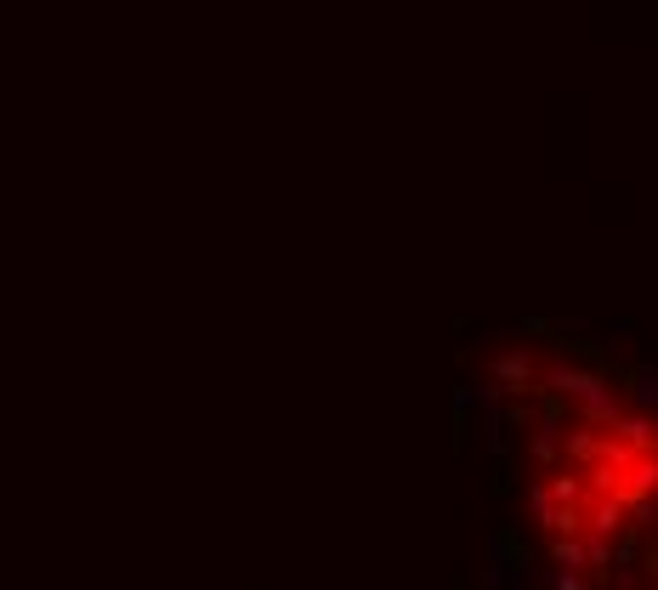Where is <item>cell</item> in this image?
Returning a JSON list of instances; mask_svg holds the SVG:
<instances>
[{
	"mask_svg": "<svg viewBox=\"0 0 658 590\" xmlns=\"http://www.w3.org/2000/svg\"><path fill=\"white\" fill-rule=\"evenodd\" d=\"M573 403H579V420H585V426H613V420L624 415V403L613 398V386H607V381L590 386L585 398H573Z\"/></svg>",
	"mask_w": 658,
	"mask_h": 590,
	"instance_id": "obj_3",
	"label": "cell"
},
{
	"mask_svg": "<svg viewBox=\"0 0 658 590\" xmlns=\"http://www.w3.org/2000/svg\"><path fill=\"white\" fill-rule=\"evenodd\" d=\"M545 488H551V500H556V505H585V500H590L585 471H556V477H551Z\"/></svg>",
	"mask_w": 658,
	"mask_h": 590,
	"instance_id": "obj_6",
	"label": "cell"
},
{
	"mask_svg": "<svg viewBox=\"0 0 658 590\" xmlns=\"http://www.w3.org/2000/svg\"><path fill=\"white\" fill-rule=\"evenodd\" d=\"M551 562H556V568L585 573V539H579V534H556L551 539Z\"/></svg>",
	"mask_w": 658,
	"mask_h": 590,
	"instance_id": "obj_8",
	"label": "cell"
},
{
	"mask_svg": "<svg viewBox=\"0 0 658 590\" xmlns=\"http://www.w3.org/2000/svg\"><path fill=\"white\" fill-rule=\"evenodd\" d=\"M596 449H602L596 426H585V420H579V432H568V460H573V466H590V460H596Z\"/></svg>",
	"mask_w": 658,
	"mask_h": 590,
	"instance_id": "obj_9",
	"label": "cell"
},
{
	"mask_svg": "<svg viewBox=\"0 0 658 590\" xmlns=\"http://www.w3.org/2000/svg\"><path fill=\"white\" fill-rule=\"evenodd\" d=\"M556 590H585V579H579V573L573 568H556V579H551Z\"/></svg>",
	"mask_w": 658,
	"mask_h": 590,
	"instance_id": "obj_15",
	"label": "cell"
},
{
	"mask_svg": "<svg viewBox=\"0 0 658 590\" xmlns=\"http://www.w3.org/2000/svg\"><path fill=\"white\" fill-rule=\"evenodd\" d=\"M528 500H534V517H539V522H545V511L556 505V500H551V488H545V483H534V494H528Z\"/></svg>",
	"mask_w": 658,
	"mask_h": 590,
	"instance_id": "obj_13",
	"label": "cell"
},
{
	"mask_svg": "<svg viewBox=\"0 0 658 590\" xmlns=\"http://www.w3.org/2000/svg\"><path fill=\"white\" fill-rule=\"evenodd\" d=\"M607 432L619 437L624 449H658V426H653L647 415H619L613 426H607Z\"/></svg>",
	"mask_w": 658,
	"mask_h": 590,
	"instance_id": "obj_5",
	"label": "cell"
},
{
	"mask_svg": "<svg viewBox=\"0 0 658 590\" xmlns=\"http://www.w3.org/2000/svg\"><path fill=\"white\" fill-rule=\"evenodd\" d=\"M579 539H585V568H607L613 562V545L602 534H579Z\"/></svg>",
	"mask_w": 658,
	"mask_h": 590,
	"instance_id": "obj_11",
	"label": "cell"
},
{
	"mask_svg": "<svg viewBox=\"0 0 658 590\" xmlns=\"http://www.w3.org/2000/svg\"><path fill=\"white\" fill-rule=\"evenodd\" d=\"M505 420H511L517 432H528V426H534V409H528V403H511V415H505Z\"/></svg>",
	"mask_w": 658,
	"mask_h": 590,
	"instance_id": "obj_14",
	"label": "cell"
},
{
	"mask_svg": "<svg viewBox=\"0 0 658 590\" xmlns=\"http://www.w3.org/2000/svg\"><path fill=\"white\" fill-rule=\"evenodd\" d=\"M647 573L658 579V545H647Z\"/></svg>",
	"mask_w": 658,
	"mask_h": 590,
	"instance_id": "obj_16",
	"label": "cell"
},
{
	"mask_svg": "<svg viewBox=\"0 0 658 590\" xmlns=\"http://www.w3.org/2000/svg\"><path fill=\"white\" fill-rule=\"evenodd\" d=\"M556 449H562V432H556L551 420H539V432H534V460H545V466H551Z\"/></svg>",
	"mask_w": 658,
	"mask_h": 590,
	"instance_id": "obj_10",
	"label": "cell"
},
{
	"mask_svg": "<svg viewBox=\"0 0 658 590\" xmlns=\"http://www.w3.org/2000/svg\"><path fill=\"white\" fill-rule=\"evenodd\" d=\"M545 534H585V505H551L545 511Z\"/></svg>",
	"mask_w": 658,
	"mask_h": 590,
	"instance_id": "obj_7",
	"label": "cell"
},
{
	"mask_svg": "<svg viewBox=\"0 0 658 590\" xmlns=\"http://www.w3.org/2000/svg\"><path fill=\"white\" fill-rule=\"evenodd\" d=\"M630 381H636V398L647 403V409H653V403H658V369H636Z\"/></svg>",
	"mask_w": 658,
	"mask_h": 590,
	"instance_id": "obj_12",
	"label": "cell"
},
{
	"mask_svg": "<svg viewBox=\"0 0 658 590\" xmlns=\"http://www.w3.org/2000/svg\"><path fill=\"white\" fill-rule=\"evenodd\" d=\"M624 517H630V505H624L619 494H590V500H585V534L613 539L624 528Z\"/></svg>",
	"mask_w": 658,
	"mask_h": 590,
	"instance_id": "obj_1",
	"label": "cell"
},
{
	"mask_svg": "<svg viewBox=\"0 0 658 590\" xmlns=\"http://www.w3.org/2000/svg\"><path fill=\"white\" fill-rule=\"evenodd\" d=\"M590 386H602V375L573 369V364H556V369H545V386H539V392H556V398H585Z\"/></svg>",
	"mask_w": 658,
	"mask_h": 590,
	"instance_id": "obj_4",
	"label": "cell"
},
{
	"mask_svg": "<svg viewBox=\"0 0 658 590\" xmlns=\"http://www.w3.org/2000/svg\"><path fill=\"white\" fill-rule=\"evenodd\" d=\"M494 381H505V392H539V375H534V358H528V352H500V358H494Z\"/></svg>",
	"mask_w": 658,
	"mask_h": 590,
	"instance_id": "obj_2",
	"label": "cell"
}]
</instances>
